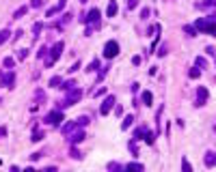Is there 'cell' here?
Returning <instances> with one entry per match:
<instances>
[{"label":"cell","mask_w":216,"mask_h":172,"mask_svg":"<svg viewBox=\"0 0 216 172\" xmlns=\"http://www.w3.org/2000/svg\"><path fill=\"white\" fill-rule=\"evenodd\" d=\"M67 93H69V95L65 97L63 101H58V106H56L58 110H63V108H69V106H74L76 101H80V97H82V90H80V88H74V86H71Z\"/></svg>","instance_id":"cell-1"},{"label":"cell","mask_w":216,"mask_h":172,"mask_svg":"<svg viewBox=\"0 0 216 172\" xmlns=\"http://www.w3.org/2000/svg\"><path fill=\"white\" fill-rule=\"evenodd\" d=\"M195 28H197V30H203V32H207V35H214V32H216V26H214V15H210L207 19H199V22L195 24Z\"/></svg>","instance_id":"cell-2"},{"label":"cell","mask_w":216,"mask_h":172,"mask_svg":"<svg viewBox=\"0 0 216 172\" xmlns=\"http://www.w3.org/2000/svg\"><path fill=\"white\" fill-rule=\"evenodd\" d=\"M61 52H63V41L54 43V47H52V52H50V56L45 58V65H48V67H52V65L56 62V58L61 56Z\"/></svg>","instance_id":"cell-3"},{"label":"cell","mask_w":216,"mask_h":172,"mask_svg":"<svg viewBox=\"0 0 216 172\" xmlns=\"http://www.w3.org/2000/svg\"><path fill=\"white\" fill-rule=\"evenodd\" d=\"M154 133L147 129V127H140V129H136V133H134V140H145L147 144H154Z\"/></svg>","instance_id":"cell-4"},{"label":"cell","mask_w":216,"mask_h":172,"mask_svg":"<svg viewBox=\"0 0 216 172\" xmlns=\"http://www.w3.org/2000/svg\"><path fill=\"white\" fill-rule=\"evenodd\" d=\"M61 120H63V112H61L58 108L43 118V123H48V125H61Z\"/></svg>","instance_id":"cell-5"},{"label":"cell","mask_w":216,"mask_h":172,"mask_svg":"<svg viewBox=\"0 0 216 172\" xmlns=\"http://www.w3.org/2000/svg\"><path fill=\"white\" fill-rule=\"evenodd\" d=\"M119 54V43L117 41H108L106 45H104V56L106 58H115Z\"/></svg>","instance_id":"cell-6"},{"label":"cell","mask_w":216,"mask_h":172,"mask_svg":"<svg viewBox=\"0 0 216 172\" xmlns=\"http://www.w3.org/2000/svg\"><path fill=\"white\" fill-rule=\"evenodd\" d=\"M112 108H115V97H112V95H108L106 99H104V103H102V108H100V114H108Z\"/></svg>","instance_id":"cell-7"},{"label":"cell","mask_w":216,"mask_h":172,"mask_svg":"<svg viewBox=\"0 0 216 172\" xmlns=\"http://www.w3.org/2000/svg\"><path fill=\"white\" fill-rule=\"evenodd\" d=\"M205 103H207V88L199 86L197 88V106H205Z\"/></svg>","instance_id":"cell-8"},{"label":"cell","mask_w":216,"mask_h":172,"mask_svg":"<svg viewBox=\"0 0 216 172\" xmlns=\"http://www.w3.org/2000/svg\"><path fill=\"white\" fill-rule=\"evenodd\" d=\"M84 22H89L91 26H97V24H100V11H97V9H91L89 15L84 17Z\"/></svg>","instance_id":"cell-9"},{"label":"cell","mask_w":216,"mask_h":172,"mask_svg":"<svg viewBox=\"0 0 216 172\" xmlns=\"http://www.w3.org/2000/svg\"><path fill=\"white\" fill-rule=\"evenodd\" d=\"M13 84H15V76H13V71H9V73H2V86H7V88H13Z\"/></svg>","instance_id":"cell-10"},{"label":"cell","mask_w":216,"mask_h":172,"mask_svg":"<svg viewBox=\"0 0 216 172\" xmlns=\"http://www.w3.org/2000/svg\"><path fill=\"white\" fill-rule=\"evenodd\" d=\"M65 5H67V0H58V5H56V7H52V9H48V13H45V15H48V17L56 15L61 9H65Z\"/></svg>","instance_id":"cell-11"},{"label":"cell","mask_w":216,"mask_h":172,"mask_svg":"<svg viewBox=\"0 0 216 172\" xmlns=\"http://www.w3.org/2000/svg\"><path fill=\"white\" fill-rule=\"evenodd\" d=\"M205 166H207V168H214V166H216V153H214V151H207V153H205Z\"/></svg>","instance_id":"cell-12"},{"label":"cell","mask_w":216,"mask_h":172,"mask_svg":"<svg viewBox=\"0 0 216 172\" xmlns=\"http://www.w3.org/2000/svg\"><path fill=\"white\" fill-rule=\"evenodd\" d=\"M84 138H87V133H84V131L80 129V131H76V133H71V138H69V142H71V144H78V142H82Z\"/></svg>","instance_id":"cell-13"},{"label":"cell","mask_w":216,"mask_h":172,"mask_svg":"<svg viewBox=\"0 0 216 172\" xmlns=\"http://www.w3.org/2000/svg\"><path fill=\"white\" fill-rule=\"evenodd\" d=\"M140 101H143V106H151V101H154V95L149 93V90H145L140 95Z\"/></svg>","instance_id":"cell-14"},{"label":"cell","mask_w":216,"mask_h":172,"mask_svg":"<svg viewBox=\"0 0 216 172\" xmlns=\"http://www.w3.org/2000/svg\"><path fill=\"white\" fill-rule=\"evenodd\" d=\"M26 13H28V7L24 5V7H19V9L13 13V19H19V17H24V15H26Z\"/></svg>","instance_id":"cell-15"},{"label":"cell","mask_w":216,"mask_h":172,"mask_svg":"<svg viewBox=\"0 0 216 172\" xmlns=\"http://www.w3.org/2000/svg\"><path fill=\"white\" fill-rule=\"evenodd\" d=\"M214 5H216V0H203V2H199L197 7H199V9H210V7H214Z\"/></svg>","instance_id":"cell-16"},{"label":"cell","mask_w":216,"mask_h":172,"mask_svg":"<svg viewBox=\"0 0 216 172\" xmlns=\"http://www.w3.org/2000/svg\"><path fill=\"white\" fill-rule=\"evenodd\" d=\"M106 13H108V17H112V15H117V2H115V0H112V2L108 5V11H106Z\"/></svg>","instance_id":"cell-17"},{"label":"cell","mask_w":216,"mask_h":172,"mask_svg":"<svg viewBox=\"0 0 216 172\" xmlns=\"http://www.w3.org/2000/svg\"><path fill=\"white\" fill-rule=\"evenodd\" d=\"M43 138H45V136H43V131L35 129V133H33V138H30V140H33V142H39V140H43Z\"/></svg>","instance_id":"cell-18"},{"label":"cell","mask_w":216,"mask_h":172,"mask_svg":"<svg viewBox=\"0 0 216 172\" xmlns=\"http://www.w3.org/2000/svg\"><path fill=\"white\" fill-rule=\"evenodd\" d=\"M9 37H11V32H9V30H0V45H2L5 41H9Z\"/></svg>","instance_id":"cell-19"},{"label":"cell","mask_w":216,"mask_h":172,"mask_svg":"<svg viewBox=\"0 0 216 172\" xmlns=\"http://www.w3.org/2000/svg\"><path fill=\"white\" fill-rule=\"evenodd\" d=\"M63 80H61V76H54L52 80H50V86H54V88H58V84H61Z\"/></svg>","instance_id":"cell-20"},{"label":"cell","mask_w":216,"mask_h":172,"mask_svg":"<svg viewBox=\"0 0 216 172\" xmlns=\"http://www.w3.org/2000/svg\"><path fill=\"white\" fill-rule=\"evenodd\" d=\"M132 120H134V116H126V118H123V125H121V127H123V129H128V127L132 125Z\"/></svg>","instance_id":"cell-21"},{"label":"cell","mask_w":216,"mask_h":172,"mask_svg":"<svg viewBox=\"0 0 216 172\" xmlns=\"http://www.w3.org/2000/svg\"><path fill=\"white\" fill-rule=\"evenodd\" d=\"M188 76L193 78V80H197V78L201 76V69H190V73H188Z\"/></svg>","instance_id":"cell-22"},{"label":"cell","mask_w":216,"mask_h":172,"mask_svg":"<svg viewBox=\"0 0 216 172\" xmlns=\"http://www.w3.org/2000/svg\"><path fill=\"white\" fill-rule=\"evenodd\" d=\"M13 65H15V60L7 56V58H5V67H7V69H13Z\"/></svg>","instance_id":"cell-23"},{"label":"cell","mask_w":216,"mask_h":172,"mask_svg":"<svg viewBox=\"0 0 216 172\" xmlns=\"http://www.w3.org/2000/svg\"><path fill=\"white\" fill-rule=\"evenodd\" d=\"M126 170H143V166H140V164H128Z\"/></svg>","instance_id":"cell-24"},{"label":"cell","mask_w":216,"mask_h":172,"mask_svg":"<svg viewBox=\"0 0 216 172\" xmlns=\"http://www.w3.org/2000/svg\"><path fill=\"white\" fill-rule=\"evenodd\" d=\"M95 69H100V62H97V60H93V62L89 65V69H87V71H95Z\"/></svg>","instance_id":"cell-25"},{"label":"cell","mask_w":216,"mask_h":172,"mask_svg":"<svg viewBox=\"0 0 216 172\" xmlns=\"http://www.w3.org/2000/svg\"><path fill=\"white\" fill-rule=\"evenodd\" d=\"M136 5H138V0H128V9H130V11L136 9Z\"/></svg>","instance_id":"cell-26"},{"label":"cell","mask_w":216,"mask_h":172,"mask_svg":"<svg viewBox=\"0 0 216 172\" xmlns=\"http://www.w3.org/2000/svg\"><path fill=\"white\" fill-rule=\"evenodd\" d=\"M184 30H186V35H188V37H195V32H197L195 28H190V26H186Z\"/></svg>","instance_id":"cell-27"},{"label":"cell","mask_w":216,"mask_h":172,"mask_svg":"<svg viewBox=\"0 0 216 172\" xmlns=\"http://www.w3.org/2000/svg\"><path fill=\"white\" fill-rule=\"evenodd\" d=\"M26 54H28V50H19V52H17V58L24 60V58H26Z\"/></svg>","instance_id":"cell-28"},{"label":"cell","mask_w":216,"mask_h":172,"mask_svg":"<svg viewBox=\"0 0 216 172\" xmlns=\"http://www.w3.org/2000/svg\"><path fill=\"white\" fill-rule=\"evenodd\" d=\"M61 86H63V90H69L71 86H76V84H74V82H65V84L61 82Z\"/></svg>","instance_id":"cell-29"},{"label":"cell","mask_w":216,"mask_h":172,"mask_svg":"<svg viewBox=\"0 0 216 172\" xmlns=\"http://www.w3.org/2000/svg\"><path fill=\"white\" fill-rule=\"evenodd\" d=\"M149 13H151L149 9H143V11H140V17H143V19H147V17H149Z\"/></svg>","instance_id":"cell-30"},{"label":"cell","mask_w":216,"mask_h":172,"mask_svg":"<svg viewBox=\"0 0 216 172\" xmlns=\"http://www.w3.org/2000/svg\"><path fill=\"white\" fill-rule=\"evenodd\" d=\"M71 157H74V159H80L82 155H80V151H76V149H71Z\"/></svg>","instance_id":"cell-31"},{"label":"cell","mask_w":216,"mask_h":172,"mask_svg":"<svg viewBox=\"0 0 216 172\" xmlns=\"http://www.w3.org/2000/svg\"><path fill=\"white\" fill-rule=\"evenodd\" d=\"M197 67H207V62H205V58H197Z\"/></svg>","instance_id":"cell-32"},{"label":"cell","mask_w":216,"mask_h":172,"mask_svg":"<svg viewBox=\"0 0 216 172\" xmlns=\"http://www.w3.org/2000/svg\"><path fill=\"white\" fill-rule=\"evenodd\" d=\"M39 157H43V151H37L35 155H30V159H33V161H35V159H39Z\"/></svg>","instance_id":"cell-33"},{"label":"cell","mask_w":216,"mask_h":172,"mask_svg":"<svg viewBox=\"0 0 216 172\" xmlns=\"http://www.w3.org/2000/svg\"><path fill=\"white\" fill-rule=\"evenodd\" d=\"M41 5H43V0H33V2H30V7H35V9L41 7Z\"/></svg>","instance_id":"cell-34"},{"label":"cell","mask_w":216,"mask_h":172,"mask_svg":"<svg viewBox=\"0 0 216 172\" xmlns=\"http://www.w3.org/2000/svg\"><path fill=\"white\" fill-rule=\"evenodd\" d=\"M48 54V47H41V50H39V58H43Z\"/></svg>","instance_id":"cell-35"},{"label":"cell","mask_w":216,"mask_h":172,"mask_svg":"<svg viewBox=\"0 0 216 172\" xmlns=\"http://www.w3.org/2000/svg\"><path fill=\"white\" fill-rule=\"evenodd\" d=\"M5 136H7V127L2 125V127H0V138H5Z\"/></svg>","instance_id":"cell-36"},{"label":"cell","mask_w":216,"mask_h":172,"mask_svg":"<svg viewBox=\"0 0 216 172\" xmlns=\"http://www.w3.org/2000/svg\"><path fill=\"white\" fill-rule=\"evenodd\" d=\"M78 69H80V62H76V65H71V69H69V71L74 73V71H78Z\"/></svg>","instance_id":"cell-37"},{"label":"cell","mask_w":216,"mask_h":172,"mask_svg":"<svg viewBox=\"0 0 216 172\" xmlns=\"http://www.w3.org/2000/svg\"><path fill=\"white\" fill-rule=\"evenodd\" d=\"M164 54H166V45H162V47H160V52H158V56H164Z\"/></svg>","instance_id":"cell-38"},{"label":"cell","mask_w":216,"mask_h":172,"mask_svg":"<svg viewBox=\"0 0 216 172\" xmlns=\"http://www.w3.org/2000/svg\"><path fill=\"white\" fill-rule=\"evenodd\" d=\"M119 168H121L119 164H110V166H108V170H119Z\"/></svg>","instance_id":"cell-39"},{"label":"cell","mask_w":216,"mask_h":172,"mask_svg":"<svg viewBox=\"0 0 216 172\" xmlns=\"http://www.w3.org/2000/svg\"><path fill=\"white\" fill-rule=\"evenodd\" d=\"M80 2H87V0H80Z\"/></svg>","instance_id":"cell-40"}]
</instances>
